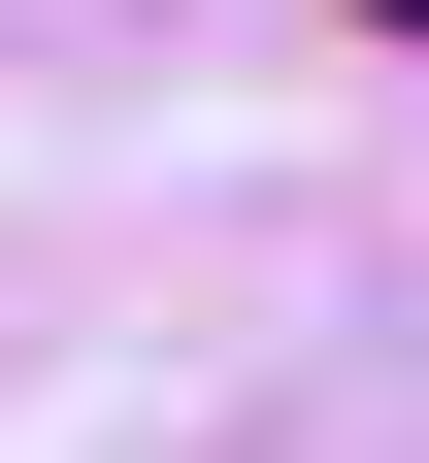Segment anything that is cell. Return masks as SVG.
I'll return each mask as SVG.
<instances>
[{
	"label": "cell",
	"mask_w": 429,
	"mask_h": 463,
	"mask_svg": "<svg viewBox=\"0 0 429 463\" xmlns=\"http://www.w3.org/2000/svg\"><path fill=\"white\" fill-rule=\"evenodd\" d=\"M396 33H429V0H396Z\"/></svg>",
	"instance_id": "1"
}]
</instances>
